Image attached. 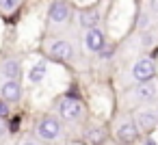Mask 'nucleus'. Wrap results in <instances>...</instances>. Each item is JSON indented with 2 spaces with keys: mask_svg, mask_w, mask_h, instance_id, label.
Instances as JSON below:
<instances>
[{
  "mask_svg": "<svg viewBox=\"0 0 158 145\" xmlns=\"http://www.w3.org/2000/svg\"><path fill=\"white\" fill-rule=\"evenodd\" d=\"M37 134L39 139L44 141H54L59 134H61V123L54 119V117H46L37 123Z\"/></svg>",
  "mask_w": 158,
  "mask_h": 145,
  "instance_id": "f03ea898",
  "label": "nucleus"
},
{
  "mask_svg": "<svg viewBox=\"0 0 158 145\" xmlns=\"http://www.w3.org/2000/svg\"><path fill=\"white\" fill-rule=\"evenodd\" d=\"M80 26H85V28H95L98 26V22H100V13L95 11V9H85V11H80Z\"/></svg>",
  "mask_w": 158,
  "mask_h": 145,
  "instance_id": "9b49d317",
  "label": "nucleus"
},
{
  "mask_svg": "<svg viewBox=\"0 0 158 145\" xmlns=\"http://www.w3.org/2000/svg\"><path fill=\"white\" fill-rule=\"evenodd\" d=\"M154 74H156V65H154V61L147 59V56H145V59H139V61L134 63V67H132V76H134L139 82L152 80Z\"/></svg>",
  "mask_w": 158,
  "mask_h": 145,
  "instance_id": "7ed1b4c3",
  "label": "nucleus"
},
{
  "mask_svg": "<svg viewBox=\"0 0 158 145\" xmlns=\"http://www.w3.org/2000/svg\"><path fill=\"white\" fill-rule=\"evenodd\" d=\"M0 97H2V102H20L22 97L20 80H2L0 82Z\"/></svg>",
  "mask_w": 158,
  "mask_h": 145,
  "instance_id": "20e7f679",
  "label": "nucleus"
},
{
  "mask_svg": "<svg viewBox=\"0 0 158 145\" xmlns=\"http://www.w3.org/2000/svg\"><path fill=\"white\" fill-rule=\"evenodd\" d=\"M46 61H39L33 69H31V74H28V78H31V82H41L44 80V76H46Z\"/></svg>",
  "mask_w": 158,
  "mask_h": 145,
  "instance_id": "ddd939ff",
  "label": "nucleus"
},
{
  "mask_svg": "<svg viewBox=\"0 0 158 145\" xmlns=\"http://www.w3.org/2000/svg\"><path fill=\"white\" fill-rule=\"evenodd\" d=\"M18 145H35L33 141H22V143H18Z\"/></svg>",
  "mask_w": 158,
  "mask_h": 145,
  "instance_id": "aec40b11",
  "label": "nucleus"
},
{
  "mask_svg": "<svg viewBox=\"0 0 158 145\" xmlns=\"http://www.w3.org/2000/svg\"><path fill=\"white\" fill-rule=\"evenodd\" d=\"M85 46L89 52H100L104 48V33L95 26V28H87V35H85Z\"/></svg>",
  "mask_w": 158,
  "mask_h": 145,
  "instance_id": "0eeeda50",
  "label": "nucleus"
},
{
  "mask_svg": "<svg viewBox=\"0 0 158 145\" xmlns=\"http://www.w3.org/2000/svg\"><path fill=\"white\" fill-rule=\"evenodd\" d=\"M50 54H52L54 59H59V61H69V59L74 56V48H72L69 41L56 39V41L50 44Z\"/></svg>",
  "mask_w": 158,
  "mask_h": 145,
  "instance_id": "6e6552de",
  "label": "nucleus"
},
{
  "mask_svg": "<svg viewBox=\"0 0 158 145\" xmlns=\"http://www.w3.org/2000/svg\"><path fill=\"white\" fill-rule=\"evenodd\" d=\"M136 121H139V126L136 128H141V130H152L158 121H156V115L154 113H149V110H145V113H139L136 115Z\"/></svg>",
  "mask_w": 158,
  "mask_h": 145,
  "instance_id": "f8f14e48",
  "label": "nucleus"
},
{
  "mask_svg": "<svg viewBox=\"0 0 158 145\" xmlns=\"http://www.w3.org/2000/svg\"><path fill=\"white\" fill-rule=\"evenodd\" d=\"M156 93H158V85L154 80H145L136 87V97L139 100H152V97H156Z\"/></svg>",
  "mask_w": 158,
  "mask_h": 145,
  "instance_id": "9d476101",
  "label": "nucleus"
},
{
  "mask_svg": "<svg viewBox=\"0 0 158 145\" xmlns=\"http://www.w3.org/2000/svg\"><path fill=\"white\" fill-rule=\"evenodd\" d=\"M102 56H113V48H102Z\"/></svg>",
  "mask_w": 158,
  "mask_h": 145,
  "instance_id": "a211bd4d",
  "label": "nucleus"
},
{
  "mask_svg": "<svg viewBox=\"0 0 158 145\" xmlns=\"http://www.w3.org/2000/svg\"><path fill=\"white\" fill-rule=\"evenodd\" d=\"M18 5H20V0H0V11H2V13H11Z\"/></svg>",
  "mask_w": 158,
  "mask_h": 145,
  "instance_id": "4468645a",
  "label": "nucleus"
},
{
  "mask_svg": "<svg viewBox=\"0 0 158 145\" xmlns=\"http://www.w3.org/2000/svg\"><path fill=\"white\" fill-rule=\"evenodd\" d=\"M0 76H2L5 80H20V76H22L20 59H13V56L5 59L2 63H0Z\"/></svg>",
  "mask_w": 158,
  "mask_h": 145,
  "instance_id": "39448f33",
  "label": "nucleus"
},
{
  "mask_svg": "<svg viewBox=\"0 0 158 145\" xmlns=\"http://www.w3.org/2000/svg\"><path fill=\"white\" fill-rule=\"evenodd\" d=\"M147 24H149V20H147V15H143V18L139 20V26L143 28V26H147Z\"/></svg>",
  "mask_w": 158,
  "mask_h": 145,
  "instance_id": "f3484780",
  "label": "nucleus"
},
{
  "mask_svg": "<svg viewBox=\"0 0 158 145\" xmlns=\"http://www.w3.org/2000/svg\"><path fill=\"white\" fill-rule=\"evenodd\" d=\"M59 110H61V117H63L65 121H78V119L82 117V104H80L78 100H74V97L61 100Z\"/></svg>",
  "mask_w": 158,
  "mask_h": 145,
  "instance_id": "f257e3e1",
  "label": "nucleus"
},
{
  "mask_svg": "<svg viewBox=\"0 0 158 145\" xmlns=\"http://www.w3.org/2000/svg\"><path fill=\"white\" fill-rule=\"evenodd\" d=\"M7 136V126H5V121L2 119H0V141H2Z\"/></svg>",
  "mask_w": 158,
  "mask_h": 145,
  "instance_id": "dca6fc26",
  "label": "nucleus"
},
{
  "mask_svg": "<svg viewBox=\"0 0 158 145\" xmlns=\"http://www.w3.org/2000/svg\"><path fill=\"white\" fill-rule=\"evenodd\" d=\"M145 145H156V143H154L152 139H147V143H145Z\"/></svg>",
  "mask_w": 158,
  "mask_h": 145,
  "instance_id": "412c9836",
  "label": "nucleus"
},
{
  "mask_svg": "<svg viewBox=\"0 0 158 145\" xmlns=\"http://www.w3.org/2000/svg\"><path fill=\"white\" fill-rule=\"evenodd\" d=\"M152 11L158 15V0H152Z\"/></svg>",
  "mask_w": 158,
  "mask_h": 145,
  "instance_id": "6ab92c4d",
  "label": "nucleus"
},
{
  "mask_svg": "<svg viewBox=\"0 0 158 145\" xmlns=\"http://www.w3.org/2000/svg\"><path fill=\"white\" fill-rule=\"evenodd\" d=\"M117 136H119L123 143H132V141H136V139H139V128H136V123H132V121L121 123L119 130H117Z\"/></svg>",
  "mask_w": 158,
  "mask_h": 145,
  "instance_id": "1a4fd4ad",
  "label": "nucleus"
},
{
  "mask_svg": "<svg viewBox=\"0 0 158 145\" xmlns=\"http://www.w3.org/2000/svg\"><path fill=\"white\" fill-rule=\"evenodd\" d=\"M48 18L52 24H65L67 18H69V7L63 2V0H56V2L50 5V11H48Z\"/></svg>",
  "mask_w": 158,
  "mask_h": 145,
  "instance_id": "423d86ee",
  "label": "nucleus"
},
{
  "mask_svg": "<svg viewBox=\"0 0 158 145\" xmlns=\"http://www.w3.org/2000/svg\"><path fill=\"white\" fill-rule=\"evenodd\" d=\"M7 113H9V106H7V102H0V119H2Z\"/></svg>",
  "mask_w": 158,
  "mask_h": 145,
  "instance_id": "2eb2a0df",
  "label": "nucleus"
},
{
  "mask_svg": "<svg viewBox=\"0 0 158 145\" xmlns=\"http://www.w3.org/2000/svg\"><path fill=\"white\" fill-rule=\"evenodd\" d=\"M156 121H158V117H156Z\"/></svg>",
  "mask_w": 158,
  "mask_h": 145,
  "instance_id": "4be33fe9",
  "label": "nucleus"
}]
</instances>
